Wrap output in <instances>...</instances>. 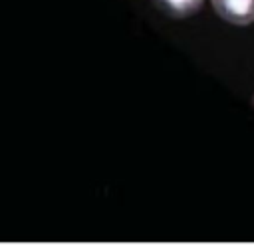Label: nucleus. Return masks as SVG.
I'll list each match as a JSON object with an SVG mask.
<instances>
[{
  "label": "nucleus",
  "instance_id": "1",
  "mask_svg": "<svg viewBox=\"0 0 254 246\" xmlns=\"http://www.w3.org/2000/svg\"><path fill=\"white\" fill-rule=\"evenodd\" d=\"M216 14L236 26L254 22V0H210Z\"/></svg>",
  "mask_w": 254,
  "mask_h": 246
},
{
  "label": "nucleus",
  "instance_id": "2",
  "mask_svg": "<svg viewBox=\"0 0 254 246\" xmlns=\"http://www.w3.org/2000/svg\"><path fill=\"white\" fill-rule=\"evenodd\" d=\"M204 0H153V4L171 18H187L202 8Z\"/></svg>",
  "mask_w": 254,
  "mask_h": 246
}]
</instances>
